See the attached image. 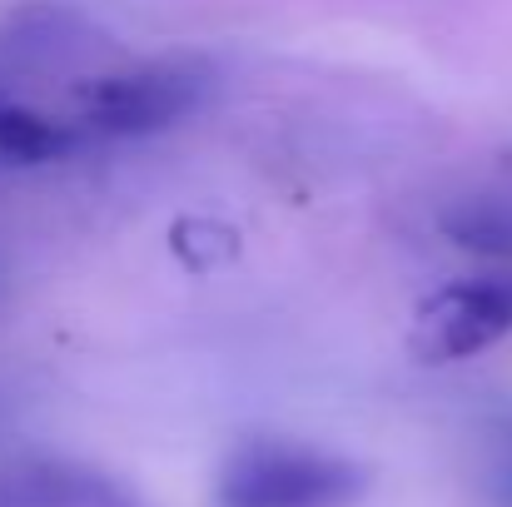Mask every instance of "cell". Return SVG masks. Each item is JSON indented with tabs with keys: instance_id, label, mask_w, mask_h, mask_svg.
I'll use <instances>...</instances> for the list:
<instances>
[{
	"instance_id": "obj_1",
	"label": "cell",
	"mask_w": 512,
	"mask_h": 507,
	"mask_svg": "<svg viewBox=\"0 0 512 507\" xmlns=\"http://www.w3.org/2000/svg\"><path fill=\"white\" fill-rule=\"evenodd\" d=\"M368 473L339 453L294 438H249L219 473V507H348Z\"/></svg>"
},
{
	"instance_id": "obj_2",
	"label": "cell",
	"mask_w": 512,
	"mask_h": 507,
	"mask_svg": "<svg viewBox=\"0 0 512 507\" xmlns=\"http://www.w3.org/2000/svg\"><path fill=\"white\" fill-rule=\"evenodd\" d=\"M204 100V75L174 60L95 75L75 90V125L85 140H145L179 125Z\"/></svg>"
},
{
	"instance_id": "obj_3",
	"label": "cell",
	"mask_w": 512,
	"mask_h": 507,
	"mask_svg": "<svg viewBox=\"0 0 512 507\" xmlns=\"http://www.w3.org/2000/svg\"><path fill=\"white\" fill-rule=\"evenodd\" d=\"M512 334V269L473 274L458 284L433 289L413 324H408V353L418 363H463Z\"/></svg>"
},
{
	"instance_id": "obj_4",
	"label": "cell",
	"mask_w": 512,
	"mask_h": 507,
	"mask_svg": "<svg viewBox=\"0 0 512 507\" xmlns=\"http://www.w3.org/2000/svg\"><path fill=\"white\" fill-rule=\"evenodd\" d=\"M0 507H135L115 483L70 463H10L0 468Z\"/></svg>"
},
{
	"instance_id": "obj_5",
	"label": "cell",
	"mask_w": 512,
	"mask_h": 507,
	"mask_svg": "<svg viewBox=\"0 0 512 507\" xmlns=\"http://www.w3.org/2000/svg\"><path fill=\"white\" fill-rule=\"evenodd\" d=\"M75 145H85L75 120H55L40 110H25L15 100H0V165H45L65 160Z\"/></svg>"
},
{
	"instance_id": "obj_6",
	"label": "cell",
	"mask_w": 512,
	"mask_h": 507,
	"mask_svg": "<svg viewBox=\"0 0 512 507\" xmlns=\"http://www.w3.org/2000/svg\"><path fill=\"white\" fill-rule=\"evenodd\" d=\"M448 239L468 254L483 259H512V194H478L463 199L448 219H443Z\"/></svg>"
},
{
	"instance_id": "obj_7",
	"label": "cell",
	"mask_w": 512,
	"mask_h": 507,
	"mask_svg": "<svg viewBox=\"0 0 512 507\" xmlns=\"http://www.w3.org/2000/svg\"><path fill=\"white\" fill-rule=\"evenodd\" d=\"M65 25H75L70 10H25L5 30L0 50L20 60H60L65 50H80V40H65Z\"/></svg>"
},
{
	"instance_id": "obj_8",
	"label": "cell",
	"mask_w": 512,
	"mask_h": 507,
	"mask_svg": "<svg viewBox=\"0 0 512 507\" xmlns=\"http://www.w3.org/2000/svg\"><path fill=\"white\" fill-rule=\"evenodd\" d=\"M0 100H5V95H0Z\"/></svg>"
}]
</instances>
